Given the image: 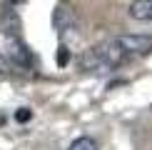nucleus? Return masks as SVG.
<instances>
[{"label": "nucleus", "instance_id": "nucleus-1", "mask_svg": "<svg viewBox=\"0 0 152 150\" xmlns=\"http://www.w3.org/2000/svg\"><path fill=\"white\" fill-rule=\"evenodd\" d=\"M130 55L120 48V43L112 38V40H105L100 45H92L87 48L85 53L80 55V68L87 73H110L120 68Z\"/></svg>", "mask_w": 152, "mask_h": 150}, {"label": "nucleus", "instance_id": "nucleus-2", "mask_svg": "<svg viewBox=\"0 0 152 150\" xmlns=\"http://www.w3.org/2000/svg\"><path fill=\"white\" fill-rule=\"evenodd\" d=\"M3 58L12 68H23V70L33 68V53L20 40V35H3Z\"/></svg>", "mask_w": 152, "mask_h": 150}, {"label": "nucleus", "instance_id": "nucleus-3", "mask_svg": "<svg viewBox=\"0 0 152 150\" xmlns=\"http://www.w3.org/2000/svg\"><path fill=\"white\" fill-rule=\"evenodd\" d=\"M53 28H55V33H58V38L62 43L80 35V20L75 18V12L70 8H65V5H58V8L53 10Z\"/></svg>", "mask_w": 152, "mask_h": 150}, {"label": "nucleus", "instance_id": "nucleus-4", "mask_svg": "<svg viewBox=\"0 0 152 150\" xmlns=\"http://www.w3.org/2000/svg\"><path fill=\"white\" fill-rule=\"evenodd\" d=\"M115 40L120 43V48H122L127 55H135V58H145V55L152 53V35L122 33V35H117Z\"/></svg>", "mask_w": 152, "mask_h": 150}, {"label": "nucleus", "instance_id": "nucleus-5", "mask_svg": "<svg viewBox=\"0 0 152 150\" xmlns=\"http://www.w3.org/2000/svg\"><path fill=\"white\" fill-rule=\"evenodd\" d=\"M20 15H18L12 8H3L0 10V30H3V35H20Z\"/></svg>", "mask_w": 152, "mask_h": 150}, {"label": "nucleus", "instance_id": "nucleus-6", "mask_svg": "<svg viewBox=\"0 0 152 150\" xmlns=\"http://www.w3.org/2000/svg\"><path fill=\"white\" fill-rule=\"evenodd\" d=\"M127 15L132 20H140V23H152V0H135L130 5Z\"/></svg>", "mask_w": 152, "mask_h": 150}, {"label": "nucleus", "instance_id": "nucleus-7", "mask_svg": "<svg viewBox=\"0 0 152 150\" xmlns=\"http://www.w3.org/2000/svg\"><path fill=\"white\" fill-rule=\"evenodd\" d=\"M67 150H97V143H95L92 138L82 135V138H77V140H72Z\"/></svg>", "mask_w": 152, "mask_h": 150}, {"label": "nucleus", "instance_id": "nucleus-8", "mask_svg": "<svg viewBox=\"0 0 152 150\" xmlns=\"http://www.w3.org/2000/svg\"><path fill=\"white\" fill-rule=\"evenodd\" d=\"M67 62H70V50H67L65 45H60V48H58V65L65 68Z\"/></svg>", "mask_w": 152, "mask_h": 150}, {"label": "nucleus", "instance_id": "nucleus-9", "mask_svg": "<svg viewBox=\"0 0 152 150\" xmlns=\"http://www.w3.org/2000/svg\"><path fill=\"white\" fill-rule=\"evenodd\" d=\"M30 118H33V112H30L28 108H20V110L15 112V120H18V123H28Z\"/></svg>", "mask_w": 152, "mask_h": 150}, {"label": "nucleus", "instance_id": "nucleus-10", "mask_svg": "<svg viewBox=\"0 0 152 150\" xmlns=\"http://www.w3.org/2000/svg\"><path fill=\"white\" fill-rule=\"evenodd\" d=\"M10 70H12V65H10V62L3 58V53H0V75H8Z\"/></svg>", "mask_w": 152, "mask_h": 150}]
</instances>
